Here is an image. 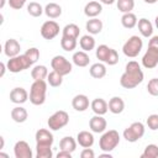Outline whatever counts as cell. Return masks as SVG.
Here are the masks:
<instances>
[{
    "label": "cell",
    "instance_id": "cell-1",
    "mask_svg": "<svg viewBox=\"0 0 158 158\" xmlns=\"http://www.w3.org/2000/svg\"><path fill=\"white\" fill-rule=\"evenodd\" d=\"M144 74L141 69V65L136 60H130L126 67L125 72L120 78V85L125 89H133L138 86L143 81Z\"/></svg>",
    "mask_w": 158,
    "mask_h": 158
},
{
    "label": "cell",
    "instance_id": "cell-2",
    "mask_svg": "<svg viewBox=\"0 0 158 158\" xmlns=\"http://www.w3.org/2000/svg\"><path fill=\"white\" fill-rule=\"evenodd\" d=\"M47 94V83L44 80H35L30 88V101L32 105L40 106L44 104Z\"/></svg>",
    "mask_w": 158,
    "mask_h": 158
},
{
    "label": "cell",
    "instance_id": "cell-3",
    "mask_svg": "<svg viewBox=\"0 0 158 158\" xmlns=\"http://www.w3.org/2000/svg\"><path fill=\"white\" fill-rule=\"evenodd\" d=\"M120 143V135L116 130H109L102 132L99 139V147L102 152H112Z\"/></svg>",
    "mask_w": 158,
    "mask_h": 158
},
{
    "label": "cell",
    "instance_id": "cell-4",
    "mask_svg": "<svg viewBox=\"0 0 158 158\" xmlns=\"http://www.w3.org/2000/svg\"><path fill=\"white\" fill-rule=\"evenodd\" d=\"M143 47V41L138 36H131L122 46V52L128 58H136Z\"/></svg>",
    "mask_w": 158,
    "mask_h": 158
},
{
    "label": "cell",
    "instance_id": "cell-5",
    "mask_svg": "<svg viewBox=\"0 0 158 158\" xmlns=\"http://www.w3.org/2000/svg\"><path fill=\"white\" fill-rule=\"evenodd\" d=\"M144 130H146V128H144V125H143L142 122H139V121L132 122L128 127H126V128L123 130L122 136H123V138H125L127 142L133 143V142H137L138 139H141V138L143 137Z\"/></svg>",
    "mask_w": 158,
    "mask_h": 158
},
{
    "label": "cell",
    "instance_id": "cell-6",
    "mask_svg": "<svg viewBox=\"0 0 158 158\" xmlns=\"http://www.w3.org/2000/svg\"><path fill=\"white\" fill-rule=\"evenodd\" d=\"M69 122V115L67 111L64 110H58L54 114H52L47 121V125L49 127V130L52 131H58L60 128H63L64 126H67Z\"/></svg>",
    "mask_w": 158,
    "mask_h": 158
},
{
    "label": "cell",
    "instance_id": "cell-7",
    "mask_svg": "<svg viewBox=\"0 0 158 158\" xmlns=\"http://www.w3.org/2000/svg\"><path fill=\"white\" fill-rule=\"evenodd\" d=\"M31 65L32 64L30 63V60L27 59V57L25 54H19L16 57L9 58V60L6 63L7 70L10 73H20L25 69H28Z\"/></svg>",
    "mask_w": 158,
    "mask_h": 158
},
{
    "label": "cell",
    "instance_id": "cell-8",
    "mask_svg": "<svg viewBox=\"0 0 158 158\" xmlns=\"http://www.w3.org/2000/svg\"><path fill=\"white\" fill-rule=\"evenodd\" d=\"M51 67L53 70H56L57 73H59L60 75H68L72 69H73V65L72 63L64 57V56H54L51 60Z\"/></svg>",
    "mask_w": 158,
    "mask_h": 158
},
{
    "label": "cell",
    "instance_id": "cell-9",
    "mask_svg": "<svg viewBox=\"0 0 158 158\" xmlns=\"http://www.w3.org/2000/svg\"><path fill=\"white\" fill-rule=\"evenodd\" d=\"M59 25L54 21V20H48L46 22H43V25L41 26V36L44 40H53L54 37L58 36L59 33Z\"/></svg>",
    "mask_w": 158,
    "mask_h": 158
},
{
    "label": "cell",
    "instance_id": "cell-10",
    "mask_svg": "<svg viewBox=\"0 0 158 158\" xmlns=\"http://www.w3.org/2000/svg\"><path fill=\"white\" fill-rule=\"evenodd\" d=\"M142 65L147 69H153L158 65V48L148 47L142 57Z\"/></svg>",
    "mask_w": 158,
    "mask_h": 158
},
{
    "label": "cell",
    "instance_id": "cell-11",
    "mask_svg": "<svg viewBox=\"0 0 158 158\" xmlns=\"http://www.w3.org/2000/svg\"><path fill=\"white\" fill-rule=\"evenodd\" d=\"M14 154L16 158H32V149L26 141H17L14 146Z\"/></svg>",
    "mask_w": 158,
    "mask_h": 158
},
{
    "label": "cell",
    "instance_id": "cell-12",
    "mask_svg": "<svg viewBox=\"0 0 158 158\" xmlns=\"http://www.w3.org/2000/svg\"><path fill=\"white\" fill-rule=\"evenodd\" d=\"M28 98H30V95H28V93L25 88L16 86L10 91V101L14 102V104L21 105V104L26 102L28 100Z\"/></svg>",
    "mask_w": 158,
    "mask_h": 158
},
{
    "label": "cell",
    "instance_id": "cell-13",
    "mask_svg": "<svg viewBox=\"0 0 158 158\" xmlns=\"http://www.w3.org/2000/svg\"><path fill=\"white\" fill-rule=\"evenodd\" d=\"M89 127L91 130V132L94 133H102L106 131L107 127V122L106 120L102 117V115H95L90 118L89 121Z\"/></svg>",
    "mask_w": 158,
    "mask_h": 158
},
{
    "label": "cell",
    "instance_id": "cell-14",
    "mask_svg": "<svg viewBox=\"0 0 158 158\" xmlns=\"http://www.w3.org/2000/svg\"><path fill=\"white\" fill-rule=\"evenodd\" d=\"M20 51H21V46H20L19 41L15 40V38L7 40L5 42V44H4V53L9 58H12V57L19 56L20 54Z\"/></svg>",
    "mask_w": 158,
    "mask_h": 158
},
{
    "label": "cell",
    "instance_id": "cell-15",
    "mask_svg": "<svg viewBox=\"0 0 158 158\" xmlns=\"http://www.w3.org/2000/svg\"><path fill=\"white\" fill-rule=\"evenodd\" d=\"M35 138H36V144H48V146H52L53 144V135L49 130L47 128H40L36 135H35Z\"/></svg>",
    "mask_w": 158,
    "mask_h": 158
},
{
    "label": "cell",
    "instance_id": "cell-16",
    "mask_svg": "<svg viewBox=\"0 0 158 158\" xmlns=\"http://www.w3.org/2000/svg\"><path fill=\"white\" fill-rule=\"evenodd\" d=\"M90 102H89V98L84 94H78L73 98L72 100V106L75 111H79V112H83L85 111L88 107H89Z\"/></svg>",
    "mask_w": 158,
    "mask_h": 158
},
{
    "label": "cell",
    "instance_id": "cell-17",
    "mask_svg": "<svg viewBox=\"0 0 158 158\" xmlns=\"http://www.w3.org/2000/svg\"><path fill=\"white\" fill-rule=\"evenodd\" d=\"M101 11H102V5H101L100 1H89L84 6V14L89 19L99 16L101 14Z\"/></svg>",
    "mask_w": 158,
    "mask_h": 158
},
{
    "label": "cell",
    "instance_id": "cell-18",
    "mask_svg": "<svg viewBox=\"0 0 158 158\" xmlns=\"http://www.w3.org/2000/svg\"><path fill=\"white\" fill-rule=\"evenodd\" d=\"M90 107L95 115H105L109 111V104L102 98H96L90 102Z\"/></svg>",
    "mask_w": 158,
    "mask_h": 158
},
{
    "label": "cell",
    "instance_id": "cell-19",
    "mask_svg": "<svg viewBox=\"0 0 158 158\" xmlns=\"http://www.w3.org/2000/svg\"><path fill=\"white\" fill-rule=\"evenodd\" d=\"M77 142L83 148H89L94 144V135L89 131H80L77 135Z\"/></svg>",
    "mask_w": 158,
    "mask_h": 158
},
{
    "label": "cell",
    "instance_id": "cell-20",
    "mask_svg": "<svg viewBox=\"0 0 158 158\" xmlns=\"http://www.w3.org/2000/svg\"><path fill=\"white\" fill-rule=\"evenodd\" d=\"M137 27H138V31L139 33L146 37V38H149L152 35H153V25L149 20H147L146 17H142L138 20L137 22Z\"/></svg>",
    "mask_w": 158,
    "mask_h": 158
},
{
    "label": "cell",
    "instance_id": "cell-21",
    "mask_svg": "<svg viewBox=\"0 0 158 158\" xmlns=\"http://www.w3.org/2000/svg\"><path fill=\"white\" fill-rule=\"evenodd\" d=\"M107 104H109V111L114 115H118L125 110V101L120 96H112Z\"/></svg>",
    "mask_w": 158,
    "mask_h": 158
},
{
    "label": "cell",
    "instance_id": "cell-22",
    "mask_svg": "<svg viewBox=\"0 0 158 158\" xmlns=\"http://www.w3.org/2000/svg\"><path fill=\"white\" fill-rule=\"evenodd\" d=\"M72 60H73V64H75L77 67H80V68L86 67L90 63L89 54L85 51H77V52H74V54L72 57Z\"/></svg>",
    "mask_w": 158,
    "mask_h": 158
},
{
    "label": "cell",
    "instance_id": "cell-23",
    "mask_svg": "<svg viewBox=\"0 0 158 158\" xmlns=\"http://www.w3.org/2000/svg\"><path fill=\"white\" fill-rule=\"evenodd\" d=\"M89 73L93 78L95 79H101L106 75L107 73V69H106V65L102 63V62H98V63H94L91 64V67L89 68Z\"/></svg>",
    "mask_w": 158,
    "mask_h": 158
},
{
    "label": "cell",
    "instance_id": "cell-24",
    "mask_svg": "<svg viewBox=\"0 0 158 158\" xmlns=\"http://www.w3.org/2000/svg\"><path fill=\"white\" fill-rule=\"evenodd\" d=\"M102 26H104L102 21L96 19V17H93V19L88 20L86 23H85V28L89 32V35H98V33H100L102 31Z\"/></svg>",
    "mask_w": 158,
    "mask_h": 158
},
{
    "label": "cell",
    "instance_id": "cell-25",
    "mask_svg": "<svg viewBox=\"0 0 158 158\" xmlns=\"http://www.w3.org/2000/svg\"><path fill=\"white\" fill-rule=\"evenodd\" d=\"M79 35H80V28L75 23H68L62 30V37H65V38L78 40Z\"/></svg>",
    "mask_w": 158,
    "mask_h": 158
},
{
    "label": "cell",
    "instance_id": "cell-26",
    "mask_svg": "<svg viewBox=\"0 0 158 158\" xmlns=\"http://www.w3.org/2000/svg\"><path fill=\"white\" fill-rule=\"evenodd\" d=\"M11 118L15 121V122H17V123H22V122H25L26 120H27V117H28V112H27V110L25 109V107H22V106H16V107H14L12 110H11Z\"/></svg>",
    "mask_w": 158,
    "mask_h": 158
},
{
    "label": "cell",
    "instance_id": "cell-27",
    "mask_svg": "<svg viewBox=\"0 0 158 158\" xmlns=\"http://www.w3.org/2000/svg\"><path fill=\"white\" fill-rule=\"evenodd\" d=\"M44 14L49 19H58L62 15V6L57 2H49L44 6Z\"/></svg>",
    "mask_w": 158,
    "mask_h": 158
},
{
    "label": "cell",
    "instance_id": "cell-28",
    "mask_svg": "<svg viewBox=\"0 0 158 158\" xmlns=\"http://www.w3.org/2000/svg\"><path fill=\"white\" fill-rule=\"evenodd\" d=\"M31 77L33 80H44L48 77V69L46 65L38 64L31 69Z\"/></svg>",
    "mask_w": 158,
    "mask_h": 158
},
{
    "label": "cell",
    "instance_id": "cell-29",
    "mask_svg": "<svg viewBox=\"0 0 158 158\" xmlns=\"http://www.w3.org/2000/svg\"><path fill=\"white\" fill-rule=\"evenodd\" d=\"M79 46L85 52L93 51L95 48V40H94L93 35H84V36H81L80 40H79Z\"/></svg>",
    "mask_w": 158,
    "mask_h": 158
},
{
    "label": "cell",
    "instance_id": "cell-30",
    "mask_svg": "<svg viewBox=\"0 0 158 158\" xmlns=\"http://www.w3.org/2000/svg\"><path fill=\"white\" fill-rule=\"evenodd\" d=\"M77 141L72 137V136H65L60 139L59 142V148L63 149V151H68L70 153H73L75 149H77Z\"/></svg>",
    "mask_w": 158,
    "mask_h": 158
},
{
    "label": "cell",
    "instance_id": "cell-31",
    "mask_svg": "<svg viewBox=\"0 0 158 158\" xmlns=\"http://www.w3.org/2000/svg\"><path fill=\"white\" fill-rule=\"evenodd\" d=\"M137 16L133 12H126L121 17V23L125 28H133L135 26H137Z\"/></svg>",
    "mask_w": 158,
    "mask_h": 158
},
{
    "label": "cell",
    "instance_id": "cell-32",
    "mask_svg": "<svg viewBox=\"0 0 158 158\" xmlns=\"http://www.w3.org/2000/svg\"><path fill=\"white\" fill-rule=\"evenodd\" d=\"M36 157L37 158H52V146L48 144H36Z\"/></svg>",
    "mask_w": 158,
    "mask_h": 158
},
{
    "label": "cell",
    "instance_id": "cell-33",
    "mask_svg": "<svg viewBox=\"0 0 158 158\" xmlns=\"http://www.w3.org/2000/svg\"><path fill=\"white\" fill-rule=\"evenodd\" d=\"M111 49H112V48H110V47L106 46V44H100V46L96 48V51H95V56H96V58H98L100 62L106 63V60H107V58H109V56H110V53H111Z\"/></svg>",
    "mask_w": 158,
    "mask_h": 158
},
{
    "label": "cell",
    "instance_id": "cell-34",
    "mask_svg": "<svg viewBox=\"0 0 158 158\" xmlns=\"http://www.w3.org/2000/svg\"><path fill=\"white\" fill-rule=\"evenodd\" d=\"M47 83L53 86V88H58L62 85L63 83V75H60L59 73H57L56 70H52L48 73V77H47Z\"/></svg>",
    "mask_w": 158,
    "mask_h": 158
},
{
    "label": "cell",
    "instance_id": "cell-35",
    "mask_svg": "<svg viewBox=\"0 0 158 158\" xmlns=\"http://www.w3.org/2000/svg\"><path fill=\"white\" fill-rule=\"evenodd\" d=\"M27 12L32 16V17H40L43 12H44V7H42V5L40 2L32 1L27 5Z\"/></svg>",
    "mask_w": 158,
    "mask_h": 158
},
{
    "label": "cell",
    "instance_id": "cell-36",
    "mask_svg": "<svg viewBox=\"0 0 158 158\" xmlns=\"http://www.w3.org/2000/svg\"><path fill=\"white\" fill-rule=\"evenodd\" d=\"M116 5H117L118 11H121L122 14L132 12V10L135 7V0H117Z\"/></svg>",
    "mask_w": 158,
    "mask_h": 158
},
{
    "label": "cell",
    "instance_id": "cell-37",
    "mask_svg": "<svg viewBox=\"0 0 158 158\" xmlns=\"http://www.w3.org/2000/svg\"><path fill=\"white\" fill-rule=\"evenodd\" d=\"M141 158H158V146L157 144H148L146 146Z\"/></svg>",
    "mask_w": 158,
    "mask_h": 158
},
{
    "label": "cell",
    "instance_id": "cell-38",
    "mask_svg": "<svg viewBox=\"0 0 158 158\" xmlns=\"http://www.w3.org/2000/svg\"><path fill=\"white\" fill-rule=\"evenodd\" d=\"M77 44H78L77 40H73V38L62 37V40H60V47H62V49H64V51H67V52L74 51L75 47H77Z\"/></svg>",
    "mask_w": 158,
    "mask_h": 158
},
{
    "label": "cell",
    "instance_id": "cell-39",
    "mask_svg": "<svg viewBox=\"0 0 158 158\" xmlns=\"http://www.w3.org/2000/svg\"><path fill=\"white\" fill-rule=\"evenodd\" d=\"M23 54L27 57V59L30 60V63H31L32 65H33V64L38 60V58H40V51H38V48H36V47L28 48Z\"/></svg>",
    "mask_w": 158,
    "mask_h": 158
},
{
    "label": "cell",
    "instance_id": "cell-40",
    "mask_svg": "<svg viewBox=\"0 0 158 158\" xmlns=\"http://www.w3.org/2000/svg\"><path fill=\"white\" fill-rule=\"evenodd\" d=\"M147 91L152 96H158V78H152L147 84Z\"/></svg>",
    "mask_w": 158,
    "mask_h": 158
},
{
    "label": "cell",
    "instance_id": "cell-41",
    "mask_svg": "<svg viewBox=\"0 0 158 158\" xmlns=\"http://www.w3.org/2000/svg\"><path fill=\"white\" fill-rule=\"evenodd\" d=\"M146 123L148 126L149 130L152 131H157L158 130V114H152L147 117L146 120Z\"/></svg>",
    "mask_w": 158,
    "mask_h": 158
},
{
    "label": "cell",
    "instance_id": "cell-42",
    "mask_svg": "<svg viewBox=\"0 0 158 158\" xmlns=\"http://www.w3.org/2000/svg\"><path fill=\"white\" fill-rule=\"evenodd\" d=\"M27 0H7L9 2V6L14 10H20L23 7V5L26 4Z\"/></svg>",
    "mask_w": 158,
    "mask_h": 158
},
{
    "label": "cell",
    "instance_id": "cell-43",
    "mask_svg": "<svg viewBox=\"0 0 158 158\" xmlns=\"http://www.w3.org/2000/svg\"><path fill=\"white\" fill-rule=\"evenodd\" d=\"M80 157L81 158H94L95 157V152L89 147V148H84L80 153Z\"/></svg>",
    "mask_w": 158,
    "mask_h": 158
},
{
    "label": "cell",
    "instance_id": "cell-44",
    "mask_svg": "<svg viewBox=\"0 0 158 158\" xmlns=\"http://www.w3.org/2000/svg\"><path fill=\"white\" fill-rule=\"evenodd\" d=\"M148 47H154V48H158V36H151V37H149Z\"/></svg>",
    "mask_w": 158,
    "mask_h": 158
},
{
    "label": "cell",
    "instance_id": "cell-45",
    "mask_svg": "<svg viewBox=\"0 0 158 158\" xmlns=\"http://www.w3.org/2000/svg\"><path fill=\"white\" fill-rule=\"evenodd\" d=\"M57 158H72V153L68 152V151L60 149V151L57 153Z\"/></svg>",
    "mask_w": 158,
    "mask_h": 158
},
{
    "label": "cell",
    "instance_id": "cell-46",
    "mask_svg": "<svg viewBox=\"0 0 158 158\" xmlns=\"http://www.w3.org/2000/svg\"><path fill=\"white\" fill-rule=\"evenodd\" d=\"M0 68H1V72H0V78H2L4 75H5V72H6V69H7V67H6V64L5 63H0Z\"/></svg>",
    "mask_w": 158,
    "mask_h": 158
},
{
    "label": "cell",
    "instance_id": "cell-47",
    "mask_svg": "<svg viewBox=\"0 0 158 158\" xmlns=\"http://www.w3.org/2000/svg\"><path fill=\"white\" fill-rule=\"evenodd\" d=\"M101 4H105V5H112L115 2V0H99Z\"/></svg>",
    "mask_w": 158,
    "mask_h": 158
},
{
    "label": "cell",
    "instance_id": "cell-48",
    "mask_svg": "<svg viewBox=\"0 0 158 158\" xmlns=\"http://www.w3.org/2000/svg\"><path fill=\"white\" fill-rule=\"evenodd\" d=\"M146 4H156L158 0H143Z\"/></svg>",
    "mask_w": 158,
    "mask_h": 158
},
{
    "label": "cell",
    "instance_id": "cell-49",
    "mask_svg": "<svg viewBox=\"0 0 158 158\" xmlns=\"http://www.w3.org/2000/svg\"><path fill=\"white\" fill-rule=\"evenodd\" d=\"M0 141H1V146H0V149H2V148H4V144H5V143H4V137H2V136L0 137Z\"/></svg>",
    "mask_w": 158,
    "mask_h": 158
},
{
    "label": "cell",
    "instance_id": "cell-50",
    "mask_svg": "<svg viewBox=\"0 0 158 158\" xmlns=\"http://www.w3.org/2000/svg\"><path fill=\"white\" fill-rule=\"evenodd\" d=\"M154 25H156V27L158 28V15H157L156 19H154Z\"/></svg>",
    "mask_w": 158,
    "mask_h": 158
}]
</instances>
